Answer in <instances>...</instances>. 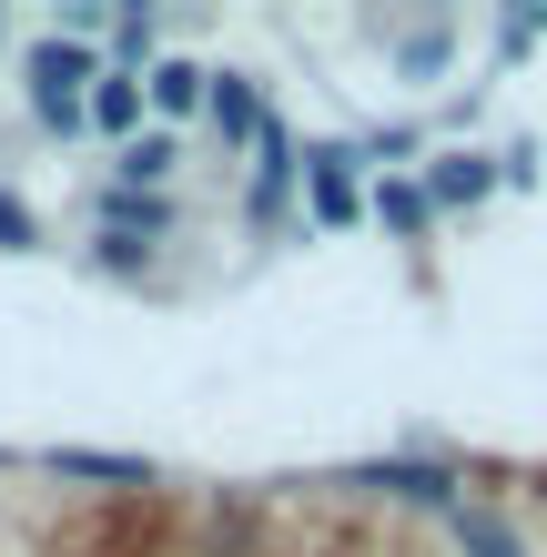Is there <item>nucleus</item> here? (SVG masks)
I'll list each match as a JSON object with an SVG mask.
<instances>
[{"mask_svg":"<svg viewBox=\"0 0 547 557\" xmlns=\"http://www.w3.org/2000/svg\"><path fill=\"white\" fill-rule=\"evenodd\" d=\"M91 122H102V133H133V143H142V91L122 82V72H102V82H91Z\"/></svg>","mask_w":547,"mask_h":557,"instance_id":"nucleus-10","label":"nucleus"},{"mask_svg":"<svg viewBox=\"0 0 547 557\" xmlns=\"http://www.w3.org/2000/svg\"><path fill=\"white\" fill-rule=\"evenodd\" d=\"M163 173H173V133H142L133 152H122V183H142V193H152Z\"/></svg>","mask_w":547,"mask_h":557,"instance_id":"nucleus-11","label":"nucleus"},{"mask_svg":"<svg viewBox=\"0 0 547 557\" xmlns=\"http://www.w3.org/2000/svg\"><path fill=\"white\" fill-rule=\"evenodd\" d=\"M457 547L467 557H518V537H507L497 517H476V507H457Z\"/></svg>","mask_w":547,"mask_h":557,"instance_id":"nucleus-12","label":"nucleus"},{"mask_svg":"<svg viewBox=\"0 0 547 557\" xmlns=\"http://www.w3.org/2000/svg\"><path fill=\"white\" fill-rule=\"evenodd\" d=\"M356 162H365V152H345V143L304 152V193H314V223H356Z\"/></svg>","mask_w":547,"mask_h":557,"instance_id":"nucleus-2","label":"nucleus"},{"mask_svg":"<svg viewBox=\"0 0 547 557\" xmlns=\"http://www.w3.org/2000/svg\"><path fill=\"white\" fill-rule=\"evenodd\" d=\"M375 223H385V234H426V223H436L426 183H375Z\"/></svg>","mask_w":547,"mask_h":557,"instance_id":"nucleus-9","label":"nucleus"},{"mask_svg":"<svg viewBox=\"0 0 547 557\" xmlns=\"http://www.w3.org/2000/svg\"><path fill=\"white\" fill-rule=\"evenodd\" d=\"M213 133H223V143H264V133H274L244 72H213Z\"/></svg>","mask_w":547,"mask_h":557,"instance_id":"nucleus-4","label":"nucleus"},{"mask_svg":"<svg viewBox=\"0 0 547 557\" xmlns=\"http://www.w3.org/2000/svg\"><path fill=\"white\" fill-rule=\"evenodd\" d=\"M497 193V162L487 152H446L436 173H426V203H487Z\"/></svg>","mask_w":547,"mask_h":557,"instance_id":"nucleus-6","label":"nucleus"},{"mask_svg":"<svg viewBox=\"0 0 547 557\" xmlns=\"http://www.w3.org/2000/svg\"><path fill=\"white\" fill-rule=\"evenodd\" d=\"M356 486H385V497H415V507L457 517V476H446V467H356Z\"/></svg>","mask_w":547,"mask_h":557,"instance_id":"nucleus-5","label":"nucleus"},{"mask_svg":"<svg viewBox=\"0 0 547 557\" xmlns=\"http://www.w3.org/2000/svg\"><path fill=\"white\" fill-rule=\"evenodd\" d=\"M102 234H122V244H163V234H173V203H163V193H142V183H122L112 203H102Z\"/></svg>","mask_w":547,"mask_h":557,"instance_id":"nucleus-3","label":"nucleus"},{"mask_svg":"<svg viewBox=\"0 0 547 557\" xmlns=\"http://www.w3.org/2000/svg\"><path fill=\"white\" fill-rule=\"evenodd\" d=\"M91 82H102V61L82 41H41L30 51V112L51 122V133H82L91 122Z\"/></svg>","mask_w":547,"mask_h":557,"instance_id":"nucleus-1","label":"nucleus"},{"mask_svg":"<svg viewBox=\"0 0 547 557\" xmlns=\"http://www.w3.org/2000/svg\"><path fill=\"white\" fill-rule=\"evenodd\" d=\"M152 112H213V72L163 61V72H152Z\"/></svg>","mask_w":547,"mask_h":557,"instance_id":"nucleus-8","label":"nucleus"},{"mask_svg":"<svg viewBox=\"0 0 547 557\" xmlns=\"http://www.w3.org/2000/svg\"><path fill=\"white\" fill-rule=\"evenodd\" d=\"M0 253H30V213H21V193H0Z\"/></svg>","mask_w":547,"mask_h":557,"instance_id":"nucleus-13","label":"nucleus"},{"mask_svg":"<svg viewBox=\"0 0 547 557\" xmlns=\"http://www.w3.org/2000/svg\"><path fill=\"white\" fill-rule=\"evenodd\" d=\"M122 61H152V11H122Z\"/></svg>","mask_w":547,"mask_h":557,"instance_id":"nucleus-14","label":"nucleus"},{"mask_svg":"<svg viewBox=\"0 0 547 557\" xmlns=\"http://www.w3.org/2000/svg\"><path fill=\"white\" fill-rule=\"evenodd\" d=\"M51 467H61V476H82V486H152L142 456H102V446H51Z\"/></svg>","mask_w":547,"mask_h":557,"instance_id":"nucleus-7","label":"nucleus"}]
</instances>
